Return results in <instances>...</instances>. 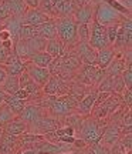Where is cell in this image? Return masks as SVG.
<instances>
[{
	"label": "cell",
	"mask_w": 132,
	"mask_h": 154,
	"mask_svg": "<svg viewBox=\"0 0 132 154\" xmlns=\"http://www.w3.org/2000/svg\"><path fill=\"white\" fill-rule=\"evenodd\" d=\"M55 22L57 37L66 47H74L78 43L77 37V23L72 17H58Z\"/></svg>",
	"instance_id": "1"
},
{
	"label": "cell",
	"mask_w": 132,
	"mask_h": 154,
	"mask_svg": "<svg viewBox=\"0 0 132 154\" xmlns=\"http://www.w3.org/2000/svg\"><path fill=\"white\" fill-rule=\"evenodd\" d=\"M101 120H97L94 119L92 116L87 117L85 120H83V124H81V128H80V134H81V138H83L85 144H99L101 138L104 136V131L107 126L102 127V124L99 123Z\"/></svg>",
	"instance_id": "2"
},
{
	"label": "cell",
	"mask_w": 132,
	"mask_h": 154,
	"mask_svg": "<svg viewBox=\"0 0 132 154\" xmlns=\"http://www.w3.org/2000/svg\"><path fill=\"white\" fill-rule=\"evenodd\" d=\"M48 107L51 114L55 117H66V116L71 114L75 111L77 107V100L70 94H63V96H48Z\"/></svg>",
	"instance_id": "3"
},
{
	"label": "cell",
	"mask_w": 132,
	"mask_h": 154,
	"mask_svg": "<svg viewBox=\"0 0 132 154\" xmlns=\"http://www.w3.org/2000/svg\"><path fill=\"white\" fill-rule=\"evenodd\" d=\"M88 44L94 50H97V51L110 46L108 40H107V26L101 24L95 19L89 23V38H88Z\"/></svg>",
	"instance_id": "4"
},
{
	"label": "cell",
	"mask_w": 132,
	"mask_h": 154,
	"mask_svg": "<svg viewBox=\"0 0 132 154\" xmlns=\"http://www.w3.org/2000/svg\"><path fill=\"white\" fill-rule=\"evenodd\" d=\"M132 43V22H131V17H128L127 20L118 26V33H116L115 37V43H114V49L115 51H125V49L129 50Z\"/></svg>",
	"instance_id": "5"
},
{
	"label": "cell",
	"mask_w": 132,
	"mask_h": 154,
	"mask_svg": "<svg viewBox=\"0 0 132 154\" xmlns=\"http://www.w3.org/2000/svg\"><path fill=\"white\" fill-rule=\"evenodd\" d=\"M24 66H26V73L28 74V77L33 80L36 84H39L40 87H44L45 86V83L50 80V74L48 69H44V67H39V66H34L33 63H24Z\"/></svg>",
	"instance_id": "6"
},
{
	"label": "cell",
	"mask_w": 132,
	"mask_h": 154,
	"mask_svg": "<svg viewBox=\"0 0 132 154\" xmlns=\"http://www.w3.org/2000/svg\"><path fill=\"white\" fill-rule=\"evenodd\" d=\"M125 90V86L122 83L121 76H104V79L98 83V91L105 93H122Z\"/></svg>",
	"instance_id": "7"
},
{
	"label": "cell",
	"mask_w": 132,
	"mask_h": 154,
	"mask_svg": "<svg viewBox=\"0 0 132 154\" xmlns=\"http://www.w3.org/2000/svg\"><path fill=\"white\" fill-rule=\"evenodd\" d=\"M47 20H50V17L40 9H27V11L20 17L22 26H39Z\"/></svg>",
	"instance_id": "8"
},
{
	"label": "cell",
	"mask_w": 132,
	"mask_h": 154,
	"mask_svg": "<svg viewBox=\"0 0 132 154\" xmlns=\"http://www.w3.org/2000/svg\"><path fill=\"white\" fill-rule=\"evenodd\" d=\"M43 116V111H41V107L37 104H26V107L23 109V111L20 113L19 119L23 120L26 124H27L28 130L37 123L40 117Z\"/></svg>",
	"instance_id": "9"
},
{
	"label": "cell",
	"mask_w": 132,
	"mask_h": 154,
	"mask_svg": "<svg viewBox=\"0 0 132 154\" xmlns=\"http://www.w3.org/2000/svg\"><path fill=\"white\" fill-rule=\"evenodd\" d=\"M3 67H4L6 73H7L9 76H20V74H23V73L26 72L24 61H23L14 51H11L10 54H9L6 63L3 64Z\"/></svg>",
	"instance_id": "10"
},
{
	"label": "cell",
	"mask_w": 132,
	"mask_h": 154,
	"mask_svg": "<svg viewBox=\"0 0 132 154\" xmlns=\"http://www.w3.org/2000/svg\"><path fill=\"white\" fill-rule=\"evenodd\" d=\"M60 127H61L60 121L57 120L55 117H50V116L43 114L31 128H36V133H37V134H43L44 136V134H47V133H50V131H54V130L60 128Z\"/></svg>",
	"instance_id": "11"
},
{
	"label": "cell",
	"mask_w": 132,
	"mask_h": 154,
	"mask_svg": "<svg viewBox=\"0 0 132 154\" xmlns=\"http://www.w3.org/2000/svg\"><path fill=\"white\" fill-rule=\"evenodd\" d=\"M81 74H83V82L87 84H98L102 79H104V70H101L99 67L95 64H84L81 69Z\"/></svg>",
	"instance_id": "12"
},
{
	"label": "cell",
	"mask_w": 132,
	"mask_h": 154,
	"mask_svg": "<svg viewBox=\"0 0 132 154\" xmlns=\"http://www.w3.org/2000/svg\"><path fill=\"white\" fill-rule=\"evenodd\" d=\"M95 99H97V91H89V93L84 94L81 100H78L77 107H75V113H78L83 117L84 116H89L92 113Z\"/></svg>",
	"instance_id": "13"
},
{
	"label": "cell",
	"mask_w": 132,
	"mask_h": 154,
	"mask_svg": "<svg viewBox=\"0 0 132 154\" xmlns=\"http://www.w3.org/2000/svg\"><path fill=\"white\" fill-rule=\"evenodd\" d=\"M94 14H95V10H94L92 6H80V7H77V10L74 11L72 20L77 24H89L94 20Z\"/></svg>",
	"instance_id": "14"
},
{
	"label": "cell",
	"mask_w": 132,
	"mask_h": 154,
	"mask_svg": "<svg viewBox=\"0 0 132 154\" xmlns=\"http://www.w3.org/2000/svg\"><path fill=\"white\" fill-rule=\"evenodd\" d=\"M115 56H116V51L112 46H108L105 49L98 50L97 51V57H95V66L99 67L101 70H105L111 64V61L114 60Z\"/></svg>",
	"instance_id": "15"
},
{
	"label": "cell",
	"mask_w": 132,
	"mask_h": 154,
	"mask_svg": "<svg viewBox=\"0 0 132 154\" xmlns=\"http://www.w3.org/2000/svg\"><path fill=\"white\" fill-rule=\"evenodd\" d=\"M77 53L80 56V60L83 64H95L97 50H94L88 43L78 42L77 43Z\"/></svg>",
	"instance_id": "16"
},
{
	"label": "cell",
	"mask_w": 132,
	"mask_h": 154,
	"mask_svg": "<svg viewBox=\"0 0 132 154\" xmlns=\"http://www.w3.org/2000/svg\"><path fill=\"white\" fill-rule=\"evenodd\" d=\"M44 51L51 56L53 59H58V57H63L67 53V47L58 40V37H54V38L47 40Z\"/></svg>",
	"instance_id": "17"
},
{
	"label": "cell",
	"mask_w": 132,
	"mask_h": 154,
	"mask_svg": "<svg viewBox=\"0 0 132 154\" xmlns=\"http://www.w3.org/2000/svg\"><path fill=\"white\" fill-rule=\"evenodd\" d=\"M64 83L58 76H51L50 80L45 83V86L43 87V91L47 96H63V91H64Z\"/></svg>",
	"instance_id": "18"
},
{
	"label": "cell",
	"mask_w": 132,
	"mask_h": 154,
	"mask_svg": "<svg viewBox=\"0 0 132 154\" xmlns=\"http://www.w3.org/2000/svg\"><path fill=\"white\" fill-rule=\"evenodd\" d=\"M119 137H121V126H119V123H112L111 126H107L101 140H104L105 144L112 146V144L118 143Z\"/></svg>",
	"instance_id": "19"
},
{
	"label": "cell",
	"mask_w": 132,
	"mask_h": 154,
	"mask_svg": "<svg viewBox=\"0 0 132 154\" xmlns=\"http://www.w3.org/2000/svg\"><path fill=\"white\" fill-rule=\"evenodd\" d=\"M3 130H4V133H9L11 136L19 137V136H22V134L28 131V127H27V124H26L23 120H20L19 117H14Z\"/></svg>",
	"instance_id": "20"
},
{
	"label": "cell",
	"mask_w": 132,
	"mask_h": 154,
	"mask_svg": "<svg viewBox=\"0 0 132 154\" xmlns=\"http://www.w3.org/2000/svg\"><path fill=\"white\" fill-rule=\"evenodd\" d=\"M4 104L10 109V111L14 116H20V113L23 111V109L26 107L27 101L22 99H17L14 94H6V99H4Z\"/></svg>",
	"instance_id": "21"
},
{
	"label": "cell",
	"mask_w": 132,
	"mask_h": 154,
	"mask_svg": "<svg viewBox=\"0 0 132 154\" xmlns=\"http://www.w3.org/2000/svg\"><path fill=\"white\" fill-rule=\"evenodd\" d=\"M31 149H36L37 154H60L61 153V146L50 143L47 140H43V141L33 144Z\"/></svg>",
	"instance_id": "22"
},
{
	"label": "cell",
	"mask_w": 132,
	"mask_h": 154,
	"mask_svg": "<svg viewBox=\"0 0 132 154\" xmlns=\"http://www.w3.org/2000/svg\"><path fill=\"white\" fill-rule=\"evenodd\" d=\"M39 29V33H40V37L45 38V40H50V38H54L57 37V29H55V22L54 20H47V22L41 23L37 26Z\"/></svg>",
	"instance_id": "23"
},
{
	"label": "cell",
	"mask_w": 132,
	"mask_h": 154,
	"mask_svg": "<svg viewBox=\"0 0 132 154\" xmlns=\"http://www.w3.org/2000/svg\"><path fill=\"white\" fill-rule=\"evenodd\" d=\"M124 69H125V60L121 56H115L111 64L104 70V73H107V76H121Z\"/></svg>",
	"instance_id": "24"
},
{
	"label": "cell",
	"mask_w": 132,
	"mask_h": 154,
	"mask_svg": "<svg viewBox=\"0 0 132 154\" xmlns=\"http://www.w3.org/2000/svg\"><path fill=\"white\" fill-rule=\"evenodd\" d=\"M0 88L4 91L6 94H14L20 88L19 86V76H6L3 83L0 84Z\"/></svg>",
	"instance_id": "25"
},
{
	"label": "cell",
	"mask_w": 132,
	"mask_h": 154,
	"mask_svg": "<svg viewBox=\"0 0 132 154\" xmlns=\"http://www.w3.org/2000/svg\"><path fill=\"white\" fill-rule=\"evenodd\" d=\"M30 63H33L34 66H39V67H44L47 69L50 66V63L53 61V57L50 54H47L45 51H39V53H34L30 59H28Z\"/></svg>",
	"instance_id": "26"
},
{
	"label": "cell",
	"mask_w": 132,
	"mask_h": 154,
	"mask_svg": "<svg viewBox=\"0 0 132 154\" xmlns=\"http://www.w3.org/2000/svg\"><path fill=\"white\" fill-rule=\"evenodd\" d=\"M75 10H77V5L74 0H61L57 19L58 17H72Z\"/></svg>",
	"instance_id": "27"
},
{
	"label": "cell",
	"mask_w": 132,
	"mask_h": 154,
	"mask_svg": "<svg viewBox=\"0 0 132 154\" xmlns=\"http://www.w3.org/2000/svg\"><path fill=\"white\" fill-rule=\"evenodd\" d=\"M7 5L10 7L11 16L22 17L26 11H27V6L24 3V0H6Z\"/></svg>",
	"instance_id": "28"
},
{
	"label": "cell",
	"mask_w": 132,
	"mask_h": 154,
	"mask_svg": "<svg viewBox=\"0 0 132 154\" xmlns=\"http://www.w3.org/2000/svg\"><path fill=\"white\" fill-rule=\"evenodd\" d=\"M45 140L43 134H37V133H24L22 136H19V144H36L39 141Z\"/></svg>",
	"instance_id": "29"
},
{
	"label": "cell",
	"mask_w": 132,
	"mask_h": 154,
	"mask_svg": "<svg viewBox=\"0 0 132 154\" xmlns=\"http://www.w3.org/2000/svg\"><path fill=\"white\" fill-rule=\"evenodd\" d=\"M66 123H67V126L71 127L72 130L77 133V131H80L81 124H83V116H80L78 113H71V114L66 116Z\"/></svg>",
	"instance_id": "30"
},
{
	"label": "cell",
	"mask_w": 132,
	"mask_h": 154,
	"mask_svg": "<svg viewBox=\"0 0 132 154\" xmlns=\"http://www.w3.org/2000/svg\"><path fill=\"white\" fill-rule=\"evenodd\" d=\"M14 117H16V116L11 113L10 109H9L6 104L0 106V128H4Z\"/></svg>",
	"instance_id": "31"
},
{
	"label": "cell",
	"mask_w": 132,
	"mask_h": 154,
	"mask_svg": "<svg viewBox=\"0 0 132 154\" xmlns=\"http://www.w3.org/2000/svg\"><path fill=\"white\" fill-rule=\"evenodd\" d=\"M40 37L37 26H22L20 29V40H27V38Z\"/></svg>",
	"instance_id": "32"
},
{
	"label": "cell",
	"mask_w": 132,
	"mask_h": 154,
	"mask_svg": "<svg viewBox=\"0 0 132 154\" xmlns=\"http://www.w3.org/2000/svg\"><path fill=\"white\" fill-rule=\"evenodd\" d=\"M102 3H105L107 6H110L112 10H116L118 13H121V14H128V16H131V10L127 9L124 5H121L118 0H101Z\"/></svg>",
	"instance_id": "33"
},
{
	"label": "cell",
	"mask_w": 132,
	"mask_h": 154,
	"mask_svg": "<svg viewBox=\"0 0 132 154\" xmlns=\"http://www.w3.org/2000/svg\"><path fill=\"white\" fill-rule=\"evenodd\" d=\"M121 79L125 88H132V64L131 63H127V67L121 73Z\"/></svg>",
	"instance_id": "34"
},
{
	"label": "cell",
	"mask_w": 132,
	"mask_h": 154,
	"mask_svg": "<svg viewBox=\"0 0 132 154\" xmlns=\"http://www.w3.org/2000/svg\"><path fill=\"white\" fill-rule=\"evenodd\" d=\"M77 37H78V42L88 43V38H89V24H77Z\"/></svg>",
	"instance_id": "35"
},
{
	"label": "cell",
	"mask_w": 132,
	"mask_h": 154,
	"mask_svg": "<svg viewBox=\"0 0 132 154\" xmlns=\"http://www.w3.org/2000/svg\"><path fill=\"white\" fill-rule=\"evenodd\" d=\"M118 26H119V23H112V24L107 26V40H108L110 46H114V43H115V37H116V33H118Z\"/></svg>",
	"instance_id": "36"
},
{
	"label": "cell",
	"mask_w": 132,
	"mask_h": 154,
	"mask_svg": "<svg viewBox=\"0 0 132 154\" xmlns=\"http://www.w3.org/2000/svg\"><path fill=\"white\" fill-rule=\"evenodd\" d=\"M0 143L7 144L9 147L14 149L17 144H19V137L11 136V134H9V133H4V130H3V134H1V137H0Z\"/></svg>",
	"instance_id": "37"
},
{
	"label": "cell",
	"mask_w": 132,
	"mask_h": 154,
	"mask_svg": "<svg viewBox=\"0 0 132 154\" xmlns=\"http://www.w3.org/2000/svg\"><path fill=\"white\" fill-rule=\"evenodd\" d=\"M9 17H11L10 7L6 0H0V23H4Z\"/></svg>",
	"instance_id": "38"
},
{
	"label": "cell",
	"mask_w": 132,
	"mask_h": 154,
	"mask_svg": "<svg viewBox=\"0 0 132 154\" xmlns=\"http://www.w3.org/2000/svg\"><path fill=\"white\" fill-rule=\"evenodd\" d=\"M118 144H119V147H121L125 153L131 151V147H132V134H131V133H129V134H124Z\"/></svg>",
	"instance_id": "39"
},
{
	"label": "cell",
	"mask_w": 132,
	"mask_h": 154,
	"mask_svg": "<svg viewBox=\"0 0 132 154\" xmlns=\"http://www.w3.org/2000/svg\"><path fill=\"white\" fill-rule=\"evenodd\" d=\"M121 100H122V104H125L128 109H131V106H132V91H131V88H125V90L122 91Z\"/></svg>",
	"instance_id": "40"
},
{
	"label": "cell",
	"mask_w": 132,
	"mask_h": 154,
	"mask_svg": "<svg viewBox=\"0 0 132 154\" xmlns=\"http://www.w3.org/2000/svg\"><path fill=\"white\" fill-rule=\"evenodd\" d=\"M13 50H9L7 47H4L3 44L0 43V64L3 66L6 63V60H7V57H9V54H10Z\"/></svg>",
	"instance_id": "41"
},
{
	"label": "cell",
	"mask_w": 132,
	"mask_h": 154,
	"mask_svg": "<svg viewBox=\"0 0 132 154\" xmlns=\"http://www.w3.org/2000/svg\"><path fill=\"white\" fill-rule=\"evenodd\" d=\"M58 141L66 143V144H74V141H75V136H63V137L58 138Z\"/></svg>",
	"instance_id": "42"
},
{
	"label": "cell",
	"mask_w": 132,
	"mask_h": 154,
	"mask_svg": "<svg viewBox=\"0 0 132 154\" xmlns=\"http://www.w3.org/2000/svg\"><path fill=\"white\" fill-rule=\"evenodd\" d=\"M24 3L28 9H39L40 0H24Z\"/></svg>",
	"instance_id": "43"
},
{
	"label": "cell",
	"mask_w": 132,
	"mask_h": 154,
	"mask_svg": "<svg viewBox=\"0 0 132 154\" xmlns=\"http://www.w3.org/2000/svg\"><path fill=\"white\" fill-rule=\"evenodd\" d=\"M74 146L75 147H80V149H84L87 144H85V141H84L83 138H77L75 137V141H74Z\"/></svg>",
	"instance_id": "44"
},
{
	"label": "cell",
	"mask_w": 132,
	"mask_h": 154,
	"mask_svg": "<svg viewBox=\"0 0 132 154\" xmlns=\"http://www.w3.org/2000/svg\"><path fill=\"white\" fill-rule=\"evenodd\" d=\"M6 76H7V73H6V70H4V67L0 64V84L3 83V80L6 79Z\"/></svg>",
	"instance_id": "45"
},
{
	"label": "cell",
	"mask_w": 132,
	"mask_h": 154,
	"mask_svg": "<svg viewBox=\"0 0 132 154\" xmlns=\"http://www.w3.org/2000/svg\"><path fill=\"white\" fill-rule=\"evenodd\" d=\"M74 2H75V5H77V7H80V6L89 5V2H91V0H74Z\"/></svg>",
	"instance_id": "46"
},
{
	"label": "cell",
	"mask_w": 132,
	"mask_h": 154,
	"mask_svg": "<svg viewBox=\"0 0 132 154\" xmlns=\"http://www.w3.org/2000/svg\"><path fill=\"white\" fill-rule=\"evenodd\" d=\"M4 99H6V93L0 88V106H3L4 104Z\"/></svg>",
	"instance_id": "47"
},
{
	"label": "cell",
	"mask_w": 132,
	"mask_h": 154,
	"mask_svg": "<svg viewBox=\"0 0 132 154\" xmlns=\"http://www.w3.org/2000/svg\"><path fill=\"white\" fill-rule=\"evenodd\" d=\"M20 154H37V151H36V149H28V150H24V151H22Z\"/></svg>",
	"instance_id": "48"
},
{
	"label": "cell",
	"mask_w": 132,
	"mask_h": 154,
	"mask_svg": "<svg viewBox=\"0 0 132 154\" xmlns=\"http://www.w3.org/2000/svg\"><path fill=\"white\" fill-rule=\"evenodd\" d=\"M1 134H3V128H0V137H1Z\"/></svg>",
	"instance_id": "49"
},
{
	"label": "cell",
	"mask_w": 132,
	"mask_h": 154,
	"mask_svg": "<svg viewBox=\"0 0 132 154\" xmlns=\"http://www.w3.org/2000/svg\"><path fill=\"white\" fill-rule=\"evenodd\" d=\"M63 154H77V153H74V151H71V153H63Z\"/></svg>",
	"instance_id": "50"
},
{
	"label": "cell",
	"mask_w": 132,
	"mask_h": 154,
	"mask_svg": "<svg viewBox=\"0 0 132 154\" xmlns=\"http://www.w3.org/2000/svg\"><path fill=\"white\" fill-rule=\"evenodd\" d=\"M125 154H131V151H128V153H125Z\"/></svg>",
	"instance_id": "51"
}]
</instances>
